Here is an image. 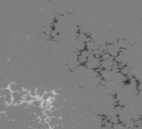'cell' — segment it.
Segmentation results:
<instances>
[{
	"label": "cell",
	"instance_id": "1",
	"mask_svg": "<svg viewBox=\"0 0 142 129\" xmlns=\"http://www.w3.org/2000/svg\"><path fill=\"white\" fill-rule=\"evenodd\" d=\"M130 71H131L130 66L126 65V66H122V67L120 69V73L122 75H125V76H127L128 75H129V74L130 73Z\"/></svg>",
	"mask_w": 142,
	"mask_h": 129
},
{
	"label": "cell",
	"instance_id": "3",
	"mask_svg": "<svg viewBox=\"0 0 142 129\" xmlns=\"http://www.w3.org/2000/svg\"><path fill=\"white\" fill-rule=\"evenodd\" d=\"M77 62L79 63V65H84L86 64V63L87 62V57H83L82 55L81 54H78V57H77Z\"/></svg>",
	"mask_w": 142,
	"mask_h": 129
},
{
	"label": "cell",
	"instance_id": "2",
	"mask_svg": "<svg viewBox=\"0 0 142 129\" xmlns=\"http://www.w3.org/2000/svg\"><path fill=\"white\" fill-rule=\"evenodd\" d=\"M123 125L127 129H133L135 127V122L132 118H131V119H129V120H128L127 122H126L123 124Z\"/></svg>",
	"mask_w": 142,
	"mask_h": 129
},
{
	"label": "cell",
	"instance_id": "4",
	"mask_svg": "<svg viewBox=\"0 0 142 129\" xmlns=\"http://www.w3.org/2000/svg\"><path fill=\"white\" fill-rule=\"evenodd\" d=\"M140 119H141V122H142V116H141V118H140Z\"/></svg>",
	"mask_w": 142,
	"mask_h": 129
}]
</instances>
